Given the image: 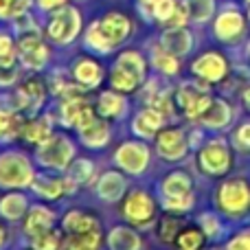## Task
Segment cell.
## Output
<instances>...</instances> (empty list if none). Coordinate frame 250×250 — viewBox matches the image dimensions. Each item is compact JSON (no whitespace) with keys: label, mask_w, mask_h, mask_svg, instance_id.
<instances>
[{"label":"cell","mask_w":250,"mask_h":250,"mask_svg":"<svg viewBox=\"0 0 250 250\" xmlns=\"http://www.w3.org/2000/svg\"><path fill=\"white\" fill-rule=\"evenodd\" d=\"M75 158H77V143L60 129H55L42 145L35 147L33 154V160L38 167L57 173H64Z\"/></svg>","instance_id":"obj_1"},{"label":"cell","mask_w":250,"mask_h":250,"mask_svg":"<svg viewBox=\"0 0 250 250\" xmlns=\"http://www.w3.org/2000/svg\"><path fill=\"white\" fill-rule=\"evenodd\" d=\"M213 202L226 220H244L250 213V182L246 178L222 180L213 191Z\"/></svg>","instance_id":"obj_2"},{"label":"cell","mask_w":250,"mask_h":250,"mask_svg":"<svg viewBox=\"0 0 250 250\" xmlns=\"http://www.w3.org/2000/svg\"><path fill=\"white\" fill-rule=\"evenodd\" d=\"M35 160L22 149H4L0 154V189H31L35 178Z\"/></svg>","instance_id":"obj_3"},{"label":"cell","mask_w":250,"mask_h":250,"mask_svg":"<svg viewBox=\"0 0 250 250\" xmlns=\"http://www.w3.org/2000/svg\"><path fill=\"white\" fill-rule=\"evenodd\" d=\"M198 169L208 178H224L233 169V145L222 136H208L198 147Z\"/></svg>","instance_id":"obj_4"},{"label":"cell","mask_w":250,"mask_h":250,"mask_svg":"<svg viewBox=\"0 0 250 250\" xmlns=\"http://www.w3.org/2000/svg\"><path fill=\"white\" fill-rule=\"evenodd\" d=\"M156 213H158V202L156 198L143 187L129 189L121 204V217L127 224L136 229H149L156 224Z\"/></svg>","instance_id":"obj_5"},{"label":"cell","mask_w":250,"mask_h":250,"mask_svg":"<svg viewBox=\"0 0 250 250\" xmlns=\"http://www.w3.org/2000/svg\"><path fill=\"white\" fill-rule=\"evenodd\" d=\"M213 101L211 83L204 79H187L176 88V108L191 121H198Z\"/></svg>","instance_id":"obj_6"},{"label":"cell","mask_w":250,"mask_h":250,"mask_svg":"<svg viewBox=\"0 0 250 250\" xmlns=\"http://www.w3.org/2000/svg\"><path fill=\"white\" fill-rule=\"evenodd\" d=\"M112 163L117 169H121L127 176H143L151 165V149L147 141L136 138V141H123L114 149Z\"/></svg>","instance_id":"obj_7"},{"label":"cell","mask_w":250,"mask_h":250,"mask_svg":"<svg viewBox=\"0 0 250 250\" xmlns=\"http://www.w3.org/2000/svg\"><path fill=\"white\" fill-rule=\"evenodd\" d=\"M79 31H82V16H79V11L75 7L62 4L48 18L46 38L55 46H68L70 42H75Z\"/></svg>","instance_id":"obj_8"},{"label":"cell","mask_w":250,"mask_h":250,"mask_svg":"<svg viewBox=\"0 0 250 250\" xmlns=\"http://www.w3.org/2000/svg\"><path fill=\"white\" fill-rule=\"evenodd\" d=\"M189 149V136H187L185 129L176 127V125H165L154 138V151L163 160H169V163L185 160Z\"/></svg>","instance_id":"obj_9"},{"label":"cell","mask_w":250,"mask_h":250,"mask_svg":"<svg viewBox=\"0 0 250 250\" xmlns=\"http://www.w3.org/2000/svg\"><path fill=\"white\" fill-rule=\"evenodd\" d=\"M53 121H57L62 127H70L75 132L83 129L92 119L97 117V110L86 97L82 99H68V101H57L55 114H51Z\"/></svg>","instance_id":"obj_10"},{"label":"cell","mask_w":250,"mask_h":250,"mask_svg":"<svg viewBox=\"0 0 250 250\" xmlns=\"http://www.w3.org/2000/svg\"><path fill=\"white\" fill-rule=\"evenodd\" d=\"M16 53L20 64L26 70H33V73L44 70L48 66V60H51V48H48V44L44 42L40 33L18 35Z\"/></svg>","instance_id":"obj_11"},{"label":"cell","mask_w":250,"mask_h":250,"mask_svg":"<svg viewBox=\"0 0 250 250\" xmlns=\"http://www.w3.org/2000/svg\"><path fill=\"white\" fill-rule=\"evenodd\" d=\"M127 173H123L121 169H105L97 176L95 180V193L104 204H117L125 198V193L129 191Z\"/></svg>","instance_id":"obj_12"},{"label":"cell","mask_w":250,"mask_h":250,"mask_svg":"<svg viewBox=\"0 0 250 250\" xmlns=\"http://www.w3.org/2000/svg\"><path fill=\"white\" fill-rule=\"evenodd\" d=\"M229 70H230L229 60L217 51H207L191 62V73H193V77H200L208 83L224 82Z\"/></svg>","instance_id":"obj_13"},{"label":"cell","mask_w":250,"mask_h":250,"mask_svg":"<svg viewBox=\"0 0 250 250\" xmlns=\"http://www.w3.org/2000/svg\"><path fill=\"white\" fill-rule=\"evenodd\" d=\"M167 125V117H165L160 110L151 108V105H145L141 108L129 121V127H132L134 136L143 138V141H154L156 134Z\"/></svg>","instance_id":"obj_14"},{"label":"cell","mask_w":250,"mask_h":250,"mask_svg":"<svg viewBox=\"0 0 250 250\" xmlns=\"http://www.w3.org/2000/svg\"><path fill=\"white\" fill-rule=\"evenodd\" d=\"M235 119V108L230 105V101L222 99V97H213V101L208 104V108L204 110V114L198 119V123L204 129L211 132H222V129L230 127Z\"/></svg>","instance_id":"obj_15"},{"label":"cell","mask_w":250,"mask_h":250,"mask_svg":"<svg viewBox=\"0 0 250 250\" xmlns=\"http://www.w3.org/2000/svg\"><path fill=\"white\" fill-rule=\"evenodd\" d=\"M244 29H246V20L244 16L237 11L235 7L226 9L217 16L215 24H213V33L220 42H226V44H235L239 38L244 35Z\"/></svg>","instance_id":"obj_16"},{"label":"cell","mask_w":250,"mask_h":250,"mask_svg":"<svg viewBox=\"0 0 250 250\" xmlns=\"http://www.w3.org/2000/svg\"><path fill=\"white\" fill-rule=\"evenodd\" d=\"M31 191L38 195L40 200H48V202H57L60 198L66 195V185H64V173L57 171H42L35 173L33 185H31Z\"/></svg>","instance_id":"obj_17"},{"label":"cell","mask_w":250,"mask_h":250,"mask_svg":"<svg viewBox=\"0 0 250 250\" xmlns=\"http://www.w3.org/2000/svg\"><path fill=\"white\" fill-rule=\"evenodd\" d=\"M77 138L83 147L99 151V149H104V147H108L110 141H112V125H110L108 119H104V117L97 114L86 127L79 129Z\"/></svg>","instance_id":"obj_18"},{"label":"cell","mask_w":250,"mask_h":250,"mask_svg":"<svg viewBox=\"0 0 250 250\" xmlns=\"http://www.w3.org/2000/svg\"><path fill=\"white\" fill-rule=\"evenodd\" d=\"M70 75H73L75 82L82 83L86 90H95V88H99L101 83H104L105 70L95 57L83 55V57H77V60H75L73 68H70Z\"/></svg>","instance_id":"obj_19"},{"label":"cell","mask_w":250,"mask_h":250,"mask_svg":"<svg viewBox=\"0 0 250 250\" xmlns=\"http://www.w3.org/2000/svg\"><path fill=\"white\" fill-rule=\"evenodd\" d=\"M95 110L99 117L108 119V121H119V119H125L129 112V101L123 92L119 90H104L99 92L97 97V104H95Z\"/></svg>","instance_id":"obj_20"},{"label":"cell","mask_w":250,"mask_h":250,"mask_svg":"<svg viewBox=\"0 0 250 250\" xmlns=\"http://www.w3.org/2000/svg\"><path fill=\"white\" fill-rule=\"evenodd\" d=\"M99 26L104 31V35L108 38V42L112 44V48H119L132 35V20L125 13H119V11L105 13L99 20Z\"/></svg>","instance_id":"obj_21"},{"label":"cell","mask_w":250,"mask_h":250,"mask_svg":"<svg viewBox=\"0 0 250 250\" xmlns=\"http://www.w3.org/2000/svg\"><path fill=\"white\" fill-rule=\"evenodd\" d=\"M53 132H55V121H53L51 114H35V117L24 119L20 136L24 143L38 147V145H42Z\"/></svg>","instance_id":"obj_22"},{"label":"cell","mask_w":250,"mask_h":250,"mask_svg":"<svg viewBox=\"0 0 250 250\" xmlns=\"http://www.w3.org/2000/svg\"><path fill=\"white\" fill-rule=\"evenodd\" d=\"M55 222H57V213L51 207H46V204H31L24 220H22V229H24V235L29 237V235L55 229Z\"/></svg>","instance_id":"obj_23"},{"label":"cell","mask_w":250,"mask_h":250,"mask_svg":"<svg viewBox=\"0 0 250 250\" xmlns=\"http://www.w3.org/2000/svg\"><path fill=\"white\" fill-rule=\"evenodd\" d=\"M160 46L176 57H185L189 55L195 44L189 29H185V26H167L163 31V35H160Z\"/></svg>","instance_id":"obj_24"},{"label":"cell","mask_w":250,"mask_h":250,"mask_svg":"<svg viewBox=\"0 0 250 250\" xmlns=\"http://www.w3.org/2000/svg\"><path fill=\"white\" fill-rule=\"evenodd\" d=\"M108 250H143V237L132 224H117L105 237Z\"/></svg>","instance_id":"obj_25"},{"label":"cell","mask_w":250,"mask_h":250,"mask_svg":"<svg viewBox=\"0 0 250 250\" xmlns=\"http://www.w3.org/2000/svg\"><path fill=\"white\" fill-rule=\"evenodd\" d=\"M29 207H31L29 198H26L22 191L13 189L0 198V217H2L4 222H9V224H18V222L24 220Z\"/></svg>","instance_id":"obj_26"},{"label":"cell","mask_w":250,"mask_h":250,"mask_svg":"<svg viewBox=\"0 0 250 250\" xmlns=\"http://www.w3.org/2000/svg\"><path fill=\"white\" fill-rule=\"evenodd\" d=\"M193 193V178L185 169H173L160 180L158 195L160 198H173V195H189Z\"/></svg>","instance_id":"obj_27"},{"label":"cell","mask_w":250,"mask_h":250,"mask_svg":"<svg viewBox=\"0 0 250 250\" xmlns=\"http://www.w3.org/2000/svg\"><path fill=\"white\" fill-rule=\"evenodd\" d=\"M62 230L64 233H86V230H99L101 222L97 220V215L88 211H82V208H70L62 215L60 220Z\"/></svg>","instance_id":"obj_28"},{"label":"cell","mask_w":250,"mask_h":250,"mask_svg":"<svg viewBox=\"0 0 250 250\" xmlns=\"http://www.w3.org/2000/svg\"><path fill=\"white\" fill-rule=\"evenodd\" d=\"M114 66H117V68H121L123 73L132 75V77L136 79L141 86L147 82V60L143 57V53L132 51V48H129V51L119 53L117 60H114Z\"/></svg>","instance_id":"obj_29"},{"label":"cell","mask_w":250,"mask_h":250,"mask_svg":"<svg viewBox=\"0 0 250 250\" xmlns=\"http://www.w3.org/2000/svg\"><path fill=\"white\" fill-rule=\"evenodd\" d=\"M64 250H101L104 248V233L86 230V233H64Z\"/></svg>","instance_id":"obj_30"},{"label":"cell","mask_w":250,"mask_h":250,"mask_svg":"<svg viewBox=\"0 0 250 250\" xmlns=\"http://www.w3.org/2000/svg\"><path fill=\"white\" fill-rule=\"evenodd\" d=\"M22 123H24V117L20 112L7 108V105H0V143L13 141L20 136Z\"/></svg>","instance_id":"obj_31"},{"label":"cell","mask_w":250,"mask_h":250,"mask_svg":"<svg viewBox=\"0 0 250 250\" xmlns=\"http://www.w3.org/2000/svg\"><path fill=\"white\" fill-rule=\"evenodd\" d=\"M64 173L73 178L79 187H90L97 180V165L90 158H75Z\"/></svg>","instance_id":"obj_32"},{"label":"cell","mask_w":250,"mask_h":250,"mask_svg":"<svg viewBox=\"0 0 250 250\" xmlns=\"http://www.w3.org/2000/svg\"><path fill=\"white\" fill-rule=\"evenodd\" d=\"M180 230H182V215H178V213L165 211V215L160 220H156V235H158V239L163 244H176Z\"/></svg>","instance_id":"obj_33"},{"label":"cell","mask_w":250,"mask_h":250,"mask_svg":"<svg viewBox=\"0 0 250 250\" xmlns=\"http://www.w3.org/2000/svg\"><path fill=\"white\" fill-rule=\"evenodd\" d=\"M149 62L156 73L165 75V77H173V75L180 73V62H178V57L171 55L169 51H165L160 44L154 46V51H151V55H149Z\"/></svg>","instance_id":"obj_34"},{"label":"cell","mask_w":250,"mask_h":250,"mask_svg":"<svg viewBox=\"0 0 250 250\" xmlns=\"http://www.w3.org/2000/svg\"><path fill=\"white\" fill-rule=\"evenodd\" d=\"M83 46L90 53H95V55H110V53L114 51L112 44L108 42V38H105L104 31H101L99 20H95L86 29V33H83Z\"/></svg>","instance_id":"obj_35"},{"label":"cell","mask_w":250,"mask_h":250,"mask_svg":"<svg viewBox=\"0 0 250 250\" xmlns=\"http://www.w3.org/2000/svg\"><path fill=\"white\" fill-rule=\"evenodd\" d=\"M64 230L48 229L42 233L29 235V248L31 250H64Z\"/></svg>","instance_id":"obj_36"},{"label":"cell","mask_w":250,"mask_h":250,"mask_svg":"<svg viewBox=\"0 0 250 250\" xmlns=\"http://www.w3.org/2000/svg\"><path fill=\"white\" fill-rule=\"evenodd\" d=\"M198 226L202 229V233L207 235V239L217 242L224 237L226 226H224V215L222 213H213V211H202L198 215Z\"/></svg>","instance_id":"obj_37"},{"label":"cell","mask_w":250,"mask_h":250,"mask_svg":"<svg viewBox=\"0 0 250 250\" xmlns=\"http://www.w3.org/2000/svg\"><path fill=\"white\" fill-rule=\"evenodd\" d=\"M20 60L16 55L9 57H0V88H11L18 83L20 79Z\"/></svg>","instance_id":"obj_38"},{"label":"cell","mask_w":250,"mask_h":250,"mask_svg":"<svg viewBox=\"0 0 250 250\" xmlns=\"http://www.w3.org/2000/svg\"><path fill=\"white\" fill-rule=\"evenodd\" d=\"M160 208L167 213H178V215H187L189 211L195 208V193L189 195H173V198H158Z\"/></svg>","instance_id":"obj_39"},{"label":"cell","mask_w":250,"mask_h":250,"mask_svg":"<svg viewBox=\"0 0 250 250\" xmlns=\"http://www.w3.org/2000/svg\"><path fill=\"white\" fill-rule=\"evenodd\" d=\"M108 83H110V88H112V90H119V92H123V95L136 92L138 88H141V83H138L136 79L132 77V75L123 73V70H121V68H117L114 64H112V68H110Z\"/></svg>","instance_id":"obj_40"},{"label":"cell","mask_w":250,"mask_h":250,"mask_svg":"<svg viewBox=\"0 0 250 250\" xmlns=\"http://www.w3.org/2000/svg\"><path fill=\"white\" fill-rule=\"evenodd\" d=\"M185 7L189 11V20L202 24L215 13V0H185Z\"/></svg>","instance_id":"obj_41"},{"label":"cell","mask_w":250,"mask_h":250,"mask_svg":"<svg viewBox=\"0 0 250 250\" xmlns=\"http://www.w3.org/2000/svg\"><path fill=\"white\" fill-rule=\"evenodd\" d=\"M204 242H207V235L202 233L200 226H189V229H182L178 235L176 244L178 250H202Z\"/></svg>","instance_id":"obj_42"},{"label":"cell","mask_w":250,"mask_h":250,"mask_svg":"<svg viewBox=\"0 0 250 250\" xmlns=\"http://www.w3.org/2000/svg\"><path fill=\"white\" fill-rule=\"evenodd\" d=\"M230 145L239 154H250V121H242L230 132Z\"/></svg>","instance_id":"obj_43"},{"label":"cell","mask_w":250,"mask_h":250,"mask_svg":"<svg viewBox=\"0 0 250 250\" xmlns=\"http://www.w3.org/2000/svg\"><path fill=\"white\" fill-rule=\"evenodd\" d=\"M176 9H178L176 0H151V18L165 26H167L169 20L173 18Z\"/></svg>","instance_id":"obj_44"},{"label":"cell","mask_w":250,"mask_h":250,"mask_svg":"<svg viewBox=\"0 0 250 250\" xmlns=\"http://www.w3.org/2000/svg\"><path fill=\"white\" fill-rule=\"evenodd\" d=\"M31 0H0V20H13L29 9Z\"/></svg>","instance_id":"obj_45"},{"label":"cell","mask_w":250,"mask_h":250,"mask_svg":"<svg viewBox=\"0 0 250 250\" xmlns=\"http://www.w3.org/2000/svg\"><path fill=\"white\" fill-rule=\"evenodd\" d=\"M224 250H250V229H242L230 235Z\"/></svg>","instance_id":"obj_46"},{"label":"cell","mask_w":250,"mask_h":250,"mask_svg":"<svg viewBox=\"0 0 250 250\" xmlns=\"http://www.w3.org/2000/svg\"><path fill=\"white\" fill-rule=\"evenodd\" d=\"M16 55V42L7 31H0V57Z\"/></svg>","instance_id":"obj_47"},{"label":"cell","mask_w":250,"mask_h":250,"mask_svg":"<svg viewBox=\"0 0 250 250\" xmlns=\"http://www.w3.org/2000/svg\"><path fill=\"white\" fill-rule=\"evenodd\" d=\"M62 4H66V0H38V7L42 9V11H55Z\"/></svg>","instance_id":"obj_48"},{"label":"cell","mask_w":250,"mask_h":250,"mask_svg":"<svg viewBox=\"0 0 250 250\" xmlns=\"http://www.w3.org/2000/svg\"><path fill=\"white\" fill-rule=\"evenodd\" d=\"M7 242H9V230H7V226L0 222V250L7 246Z\"/></svg>","instance_id":"obj_49"},{"label":"cell","mask_w":250,"mask_h":250,"mask_svg":"<svg viewBox=\"0 0 250 250\" xmlns=\"http://www.w3.org/2000/svg\"><path fill=\"white\" fill-rule=\"evenodd\" d=\"M242 104H244V108L250 112V83L242 90Z\"/></svg>","instance_id":"obj_50"},{"label":"cell","mask_w":250,"mask_h":250,"mask_svg":"<svg viewBox=\"0 0 250 250\" xmlns=\"http://www.w3.org/2000/svg\"><path fill=\"white\" fill-rule=\"evenodd\" d=\"M248 60H250V46H248Z\"/></svg>","instance_id":"obj_51"},{"label":"cell","mask_w":250,"mask_h":250,"mask_svg":"<svg viewBox=\"0 0 250 250\" xmlns=\"http://www.w3.org/2000/svg\"><path fill=\"white\" fill-rule=\"evenodd\" d=\"M248 18H250V11H248Z\"/></svg>","instance_id":"obj_52"},{"label":"cell","mask_w":250,"mask_h":250,"mask_svg":"<svg viewBox=\"0 0 250 250\" xmlns=\"http://www.w3.org/2000/svg\"><path fill=\"white\" fill-rule=\"evenodd\" d=\"M248 2H250V0H248Z\"/></svg>","instance_id":"obj_53"},{"label":"cell","mask_w":250,"mask_h":250,"mask_svg":"<svg viewBox=\"0 0 250 250\" xmlns=\"http://www.w3.org/2000/svg\"><path fill=\"white\" fill-rule=\"evenodd\" d=\"M29 250H31V248H29Z\"/></svg>","instance_id":"obj_54"}]
</instances>
